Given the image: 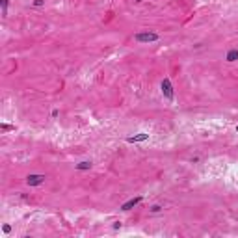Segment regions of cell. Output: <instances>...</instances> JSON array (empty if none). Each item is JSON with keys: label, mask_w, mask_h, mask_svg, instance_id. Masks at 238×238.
<instances>
[{"label": "cell", "mask_w": 238, "mask_h": 238, "mask_svg": "<svg viewBox=\"0 0 238 238\" xmlns=\"http://www.w3.org/2000/svg\"><path fill=\"white\" fill-rule=\"evenodd\" d=\"M225 60H227L229 63H232V61H236V60H238V49H231V50L227 52V56H225Z\"/></svg>", "instance_id": "cell-6"}, {"label": "cell", "mask_w": 238, "mask_h": 238, "mask_svg": "<svg viewBox=\"0 0 238 238\" xmlns=\"http://www.w3.org/2000/svg\"><path fill=\"white\" fill-rule=\"evenodd\" d=\"M162 93L168 101H173V86H171V80L169 78H164L162 80Z\"/></svg>", "instance_id": "cell-2"}, {"label": "cell", "mask_w": 238, "mask_h": 238, "mask_svg": "<svg viewBox=\"0 0 238 238\" xmlns=\"http://www.w3.org/2000/svg\"><path fill=\"white\" fill-rule=\"evenodd\" d=\"M2 231H4V232H9V231H11V227H9V225H4V227H2Z\"/></svg>", "instance_id": "cell-11"}, {"label": "cell", "mask_w": 238, "mask_h": 238, "mask_svg": "<svg viewBox=\"0 0 238 238\" xmlns=\"http://www.w3.org/2000/svg\"><path fill=\"white\" fill-rule=\"evenodd\" d=\"M2 128L4 130H15V127H11V125H2Z\"/></svg>", "instance_id": "cell-9"}, {"label": "cell", "mask_w": 238, "mask_h": 238, "mask_svg": "<svg viewBox=\"0 0 238 238\" xmlns=\"http://www.w3.org/2000/svg\"><path fill=\"white\" fill-rule=\"evenodd\" d=\"M45 175H41V173H32V175H28L26 177V184L28 186H39V184H43L45 182Z\"/></svg>", "instance_id": "cell-3"}, {"label": "cell", "mask_w": 238, "mask_h": 238, "mask_svg": "<svg viewBox=\"0 0 238 238\" xmlns=\"http://www.w3.org/2000/svg\"><path fill=\"white\" fill-rule=\"evenodd\" d=\"M145 139H149V134H145V132H139V134H136V136L127 138L128 143H138V141H145Z\"/></svg>", "instance_id": "cell-5"}, {"label": "cell", "mask_w": 238, "mask_h": 238, "mask_svg": "<svg viewBox=\"0 0 238 238\" xmlns=\"http://www.w3.org/2000/svg\"><path fill=\"white\" fill-rule=\"evenodd\" d=\"M6 8H8V0H2V9H4V15H6Z\"/></svg>", "instance_id": "cell-10"}, {"label": "cell", "mask_w": 238, "mask_h": 238, "mask_svg": "<svg viewBox=\"0 0 238 238\" xmlns=\"http://www.w3.org/2000/svg\"><path fill=\"white\" fill-rule=\"evenodd\" d=\"M141 199H143V197H141V195H138V197H132V199H128L127 203H123V206H121V210L123 212H128V210H132L138 203H141Z\"/></svg>", "instance_id": "cell-4"}, {"label": "cell", "mask_w": 238, "mask_h": 238, "mask_svg": "<svg viewBox=\"0 0 238 238\" xmlns=\"http://www.w3.org/2000/svg\"><path fill=\"white\" fill-rule=\"evenodd\" d=\"M76 169H78V171H86V169H91V160H84V162H78V164H76Z\"/></svg>", "instance_id": "cell-7"}, {"label": "cell", "mask_w": 238, "mask_h": 238, "mask_svg": "<svg viewBox=\"0 0 238 238\" xmlns=\"http://www.w3.org/2000/svg\"><path fill=\"white\" fill-rule=\"evenodd\" d=\"M158 39H160V35L154 34V32H138V34H134V41H138V43H153V41H158Z\"/></svg>", "instance_id": "cell-1"}, {"label": "cell", "mask_w": 238, "mask_h": 238, "mask_svg": "<svg viewBox=\"0 0 238 238\" xmlns=\"http://www.w3.org/2000/svg\"><path fill=\"white\" fill-rule=\"evenodd\" d=\"M236 132H238V125H236Z\"/></svg>", "instance_id": "cell-12"}, {"label": "cell", "mask_w": 238, "mask_h": 238, "mask_svg": "<svg viewBox=\"0 0 238 238\" xmlns=\"http://www.w3.org/2000/svg\"><path fill=\"white\" fill-rule=\"evenodd\" d=\"M160 210H162L160 205H153V206H151V212H153V214H156V212H160Z\"/></svg>", "instance_id": "cell-8"}]
</instances>
